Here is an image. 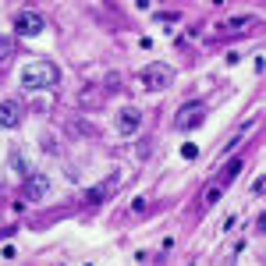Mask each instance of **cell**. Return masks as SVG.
<instances>
[{
    "label": "cell",
    "mask_w": 266,
    "mask_h": 266,
    "mask_svg": "<svg viewBox=\"0 0 266 266\" xmlns=\"http://www.w3.org/2000/svg\"><path fill=\"white\" fill-rule=\"evenodd\" d=\"M21 192H25V199H29V202H39V199H46V195H50V177L32 171V174L21 181Z\"/></svg>",
    "instance_id": "obj_5"
},
{
    "label": "cell",
    "mask_w": 266,
    "mask_h": 266,
    "mask_svg": "<svg viewBox=\"0 0 266 266\" xmlns=\"http://www.w3.org/2000/svg\"><path fill=\"white\" fill-rule=\"evenodd\" d=\"M114 124H117V135H124V139H128V135H135V131H139V124H142L139 107H124V110L117 114V121H114Z\"/></svg>",
    "instance_id": "obj_6"
},
{
    "label": "cell",
    "mask_w": 266,
    "mask_h": 266,
    "mask_svg": "<svg viewBox=\"0 0 266 266\" xmlns=\"http://www.w3.org/2000/svg\"><path fill=\"white\" fill-rule=\"evenodd\" d=\"M139 82H142V89H149V92H164V89H171V82H174V68L153 61V64H146L139 71Z\"/></svg>",
    "instance_id": "obj_2"
},
{
    "label": "cell",
    "mask_w": 266,
    "mask_h": 266,
    "mask_svg": "<svg viewBox=\"0 0 266 266\" xmlns=\"http://www.w3.org/2000/svg\"><path fill=\"white\" fill-rule=\"evenodd\" d=\"M181 156H184V160H195V156H199V149L188 142V146H181Z\"/></svg>",
    "instance_id": "obj_11"
},
{
    "label": "cell",
    "mask_w": 266,
    "mask_h": 266,
    "mask_svg": "<svg viewBox=\"0 0 266 266\" xmlns=\"http://www.w3.org/2000/svg\"><path fill=\"white\" fill-rule=\"evenodd\" d=\"M61 82V68L50 61H32L21 68V89H54Z\"/></svg>",
    "instance_id": "obj_1"
},
{
    "label": "cell",
    "mask_w": 266,
    "mask_h": 266,
    "mask_svg": "<svg viewBox=\"0 0 266 266\" xmlns=\"http://www.w3.org/2000/svg\"><path fill=\"white\" fill-rule=\"evenodd\" d=\"M202 117H206V110H202V103H184L181 110L174 114V128L177 131H195L199 124H202Z\"/></svg>",
    "instance_id": "obj_4"
},
{
    "label": "cell",
    "mask_w": 266,
    "mask_h": 266,
    "mask_svg": "<svg viewBox=\"0 0 266 266\" xmlns=\"http://www.w3.org/2000/svg\"><path fill=\"white\" fill-rule=\"evenodd\" d=\"M238 171H242V160H231V164L224 167V174H220V184H227V181L238 174Z\"/></svg>",
    "instance_id": "obj_9"
},
{
    "label": "cell",
    "mask_w": 266,
    "mask_h": 266,
    "mask_svg": "<svg viewBox=\"0 0 266 266\" xmlns=\"http://www.w3.org/2000/svg\"><path fill=\"white\" fill-rule=\"evenodd\" d=\"M213 202H220V184L206 188V206H213Z\"/></svg>",
    "instance_id": "obj_10"
},
{
    "label": "cell",
    "mask_w": 266,
    "mask_h": 266,
    "mask_svg": "<svg viewBox=\"0 0 266 266\" xmlns=\"http://www.w3.org/2000/svg\"><path fill=\"white\" fill-rule=\"evenodd\" d=\"M110 188H117V174L107 177V181H103V184H96V188H89V192H86V206H99V202L107 199V192H110Z\"/></svg>",
    "instance_id": "obj_8"
},
{
    "label": "cell",
    "mask_w": 266,
    "mask_h": 266,
    "mask_svg": "<svg viewBox=\"0 0 266 266\" xmlns=\"http://www.w3.org/2000/svg\"><path fill=\"white\" fill-rule=\"evenodd\" d=\"M43 29H46V21H43V14H39L36 7H21V11L14 14V36H18V39H36Z\"/></svg>",
    "instance_id": "obj_3"
},
{
    "label": "cell",
    "mask_w": 266,
    "mask_h": 266,
    "mask_svg": "<svg viewBox=\"0 0 266 266\" xmlns=\"http://www.w3.org/2000/svg\"><path fill=\"white\" fill-rule=\"evenodd\" d=\"M21 124V103L18 99H4L0 103V128H18Z\"/></svg>",
    "instance_id": "obj_7"
}]
</instances>
